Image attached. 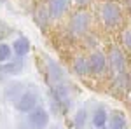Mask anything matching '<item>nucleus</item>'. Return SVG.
<instances>
[{"instance_id":"obj_1","label":"nucleus","mask_w":131,"mask_h":129,"mask_svg":"<svg viewBox=\"0 0 131 129\" xmlns=\"http://www.w3.org/2000/svg\"><path fill=\"white\" fill-rule=\"evenodd\" d=\"M91 28V14L84 9L75 10L68 19V31L73 37H84Z\"/></svg>"},{"instance_id":"obj_2","label":"nucleus","mask_w":131,"mask_h":129,"mask_svg":"<svg viewBox=\"0 0 131 129\" xmlns=\"http://www.w3.org/2000/svg\"><path fill=\"white\" fill-rule=\"evenodd\" d=\"M100 18L105 28H115L122 21V9L115 2H105L100 9Z\"/></svg>"},{"instance_id":"obj_3","label":"nucleus","mask_w":131,"mask_h":129,"mask_svg":"<svg viewBox=\"0 0 131 129\" xmlns=\"http://www.w3.org/2000/svg\"><path fill=\"white\" fill-rule=\"evenodd\" d=\"M40 105V96H39V92L35 89H26L21 92V96L16 99V103H14V108L18 110L19 113L23 115H26V113H30L31 110L35 108V107H39Z\"/></svg>"},{"instance_id":"obj_4","label":"nucleus","mask_w":131,"mask_h":129,"mask_svg":"<svg viewBox=\"0 0 131 129\" xmlns=\"http://www.w3.org/2000/svg\"><path fill=\"white\" fill-rule=\"evenodd\" d=\"M23 126H26L28 129H47V126H49V112L42 105L35 107L30 113H26V119H25Z\"/></svg>"},{"instance_id":"obj_5","label":"nucleus","mask_w":131,"mask_h":129,"mask_svg":"<svg viewBox=\"0 0 131 129\" xmlns=\"http://www.w3.org/2000/svg\"><path fill=\"white\" fill-rule=\"evenodd\" d=\"M44 61H46V75H47V80L51 86H56V84H61L67 80V72L54 58L44 56Z\"/></svg>"},{"instance_id":"obj_6","label":"nucleus","mask_w":131,"mask_h":129,"mask_svg":"<svg viewBox=\"0 0 131 129\" xmlns=\"http://www.w3.org/2000/svg\"><path fill=\"white\" fill-rule=\"evenodd\" d=\"M107 65H108V68L110 72L114 73H121V72H126V56H124V52H122L119 47H112L110 52H108V56H107Z\"/></svg>"},{"instance_id":"obj_7","label":"nucleus","mask_w":131,"mask_h":129,"mask_svg":"<svg viewBox=\"0 0 131 129\" xmlns=\"http://www.w3.org/2000/svg\"><path fill=\"white\" fill-rule=\"evenodd\" d=\"M88 63H89V73L91 75H101L107 70V56L101 51H93L88 56Z\"/></svg>"},{"instance_id":"obj_8","label":"nucleus","mask_w":131,"mask_h":129,"mask_svg":"<svg viewBox=\"0 0 131 129\" xmlns=\"http://www.w3.org/2000/svg\"><path fill=\"white\" fill-rule=\"evenodd\" d=\"M25 66H26L25 65V58L14 56V60H9L0 65V73L4 77H16V75H19V73L25 72Z\"/></svg>"},{"instance_id":"obj_9","label":"nucleus","mask_w":131,"mask_h":129,"mask_svg":"<svg viewBox=\"0 0 131 129\" xmlns=\"http://www.w3.org/2000/svg\"><path fill=\"white\" fill-rule=\"evenodd\" d=\"M70 4H72V0H47L46 5L49 9V14L52 18V21L63 18L68 12V9H70Z\"/></svg>"},{"instance_id":"obj_10","label":"nucleus","mask_w":131,"mask_h":129,"mask_svg":"<svg viewBox=\"0 0 131 129\" xmlns=\"http://www.w3.org/2000/svg\"><path fill=\"white\" fill-rule=\"evenodd\" d=\"M26 89V86L23 84V82H19V80H10V82H7L5 86H4V98H5V101H9V103H16V99L21 96V92Z\"/></svg>"},{"instance_id":"obj_11","label":"nucleus","mask_w":131,"mask_h":129,"mask_svg":"<svg viewBox=\"0 0 131 129\" xmlns=\"http://www.w3.org/2000/svg\"><path fill=\"white\" fill-rule=\"evenodd\" d=\"M33 19H35L37 26H39L40 30H46V28L49 26V23L52 21V18H51L49 9H47V5H46V4L37 5V9L33 10Z\"/></svg>"},{"instance_id":"obj_12","label":"nucleus","mask_w":131,"mask_h":129,"mask_svg":"<svg viewBox=\"0 0 131 129\" xmlns=\"http://www.w3.org/2000/svg\"><path fill=\"white\" fill-rule=\"evenodd\" d=\"M107 120H108V113L103 105H98L96 108L93 110V113L89 115V124L94 129H101L107 126Z\"/></svg>"},{"instance_id":"obj_13","label":"nucleus","mask_w":131,"mask_h":129,"mask_svg":"<svg viewBox=\"0 0 131 129\" xmlns=\"http://www.w3.org/2000/svg\"><path fill=\"white\" fill-rule=\"evenodd\" d=\"M107 127H108V129H128L126 115H124L122 112H119V110H114L112 113H108Z\"/></svg>"},{"instance_id":"obj_14","label":"nucleus","mask_w":131,"mask_h":129,"mask_svg":"<svg viewBox=\"0 0 131 129\" xmlns=\"http://www.w3.org/2000/svg\"><path fill=\"white\" fill-rule=\"evenodd\" d=\"M10 45H12V52H14V56H18V58H26L28 52H30V47H31L30 40L26 39V37H18Z\"/></svg>"},{"instance_id":"obj_15","label":"nucleus","mask_w":131,"mask_h":129,"mask_svg":"<svg viewBox=\"0 0 131 129\" xmlns=\"http://www.w3.org/2000/svg\"><path fill=\"white\" fill-rule=\"evenodd\" d=\"M89 124V112L86 107L77 108L75 115H73V127L75 129H86Z\"/></svg>"},{"instance_id":"obj_16","label":"nucleus","mask_w":131,"mask_h":129,"mask_svg":"<svg viewBox=\"0 0 131 129\" xmlns=\"http://www.w3.org/2000/svg\"><path fill=\"white\" fill-rule=\"evenodd\" d=\"M114 87L119 91H129L131 89V75L126 73V72L115 73V77H114Z\"/></svg>"},{"instance_id":"obj_17","label":"nucleus","mask_w":131,"mask_h":129,"mask_svg":"<svg viewBox=\"0 0 131 129\" xmlns=\"http://www.w3.org/2000/svg\"><path fill=\"white\" fill-rule=\"evenodd\" d=\"M72 68H73V72H75L79 77L89 75V63H88V58H86V56H77V58L73 60Z\"/></svg>"},{"instance_id":"obj_18","label":"nucleus","mask_w":131,"mask_h":129,"mask_svg":"<svg viewBox=\"0 0 131 129\" xmlns=\"http://www.w3.org/2000/svg\"><path fill=\"white\" fill-rule=\"evenodd\" d=\"M14 58V52H12V45L7 42H2L0 44V63H5Z\"/></svg>"},{"instance_id":"obj_19","label":"nucleus","mask_w":131,"mask_h":129,"mask_svg":"<svg viewBox=\"0 0 131 129\" xmlns=\"http://www.w3.org/2000/svg\"><path fill=\"white\" fill-rule=\"evenodd\" d=\"M121 42H122V45H124L126 49H129V51H131V28H128V30L122 31Z\"/></svg>"},{"instance_id":"obj_20","label":"nucleus","mask_w":131,"mask_h":129,"mask_svg":"<svg viewBox=\"0 0 131 129\" xmlns=\"http://www.w3.org/2000/svg\"><path fill=\"white\" fill-rule=\"evenodd\" d=\"M73 2H75L77 5H81V7H82V5H88V4H89L91 0H73Z\"/></svg>"},{"instance_id":"obj_21","label":"nucleus","mask_w":131,"mask_h":129,"mask_svg":"<svg viewBox=\"0 0 131 129\" xmlns=\"http://www.w3.org/2000/svg\"><path fill=\"white\" fill-rule=\"evenodd\" d=\"M126 7H128V10L131 12V0H126Z\"/></svg>"},{"instance_id":"obj_22","label":"nucleus","mask_w":131,"mask_h":129,"mask_svg":"<svg viewBox=\"0 0 131 129\" xmlns=\"http://www.w3.org/2000/svg\"><path fill=\"white\" fill-rule=\"evenodd\" d=\"M49 129H60V127H56V126H52V127H49Z\"/></svg>"},{"instance_id":"obj_23","label":"nucleus","mask_w":131,"mask_h":129,"mask_svg":"<svg viewBox=\"0 0 131 129\" xmlns=\"http://www.w3.org/2000/svg\"><path fill=\"white\" fill-rule=\"evenodd\" d=\"M129 105H131V94H129Z\"/></svg>"},{"instance_id":"obj_24","label":"nucleus","mask_w":131,"mask_h":129,"mask_svg":"<svg viewBox=\"0 0 131 129\" xmlns=\"http://www.w3.org/2000/svg\"><path fill=\"white\" fill-rule=\"evenodd\" d=\"M101 129H108V127H107V126H105V127H101Z\"/></svg>"}]
</instances>
